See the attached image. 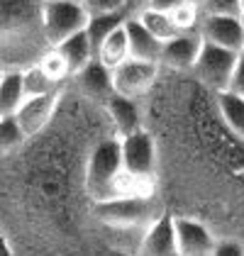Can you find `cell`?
Instances as JSON below:
<instances>
[{
	"instance_id": "obj_21",
	"label": "cell",
	"mask_w": 244,
	"mask_h": 256,
	"mask_svg": "<svg viewBox=\"0 0 244 256\" xmlns=\"http://www.w3.org/2000/svg\"><path fill=\"white\" fill-rule=\"evenodd\" d=\"M134 18H140V22H142L144 27L162 42H168L171 37H176L181 32L178 24L171 18V12H162V10H154V8H144L142 12H137Z\"/></svg>"
},
{
	"instance_id": "obj_30",
	"label": "cell",
	"mask_w": 244,
	"mask_h": 256,
	"mask_svg": "<svg viewBox=\"0 0 244 256\" xmlns=\"http://www.w3.org/2000/svg\"><path fill=\"white\" fill-rule=\"evenodd\" d=\"M144 8H149V0H127L124 2V12L127 15H137V12H142Z\"/></svg>"
},
{
	"instance_id": "obj_32",
	"label": "cell",
	"mask_w": 244,
	"mask_h": 256,
	"mask_svg": "<svg viewBox=\"0 0 244 256\" xmlns=\"http://www.w3.org/2000/svg\"><path fill=\"white\" fill-rule=\"evenodd\" d=\"M46 2H61V0H42V5H46ZM81 2V0H78Z\"/></svg>"
},
{
	"instance_id": "obj_13",
	"label": "cell",
	"mask_w": 244,
	"mask_h": 256,
	"mask_svg": "<svg viewBox=\"0 0 244 256\" xmlns=\"http://www.w3.org/2000/svg\"><path fill=\"white\" fill-rule=\"evenodd\" d=\"M68 83L74 86V90L81 93L83 98L100 102V105L115 93V88H112V68H108L100 59H93L86 68L74 74L68 78Z\"/></svg>"
},
{
	"instance_id": "obj_33",
	"label": "cell",
	"mask_w": 244,
	"mask_h": 256,
	"mask_svg": "<svg viewBox=\"0 0 244 256\" xmlns=\"http://www.w3.org/2000/svg\"><path fill=\"white\" fill-rule=\"evenodd\" d=\"M240 22H242V27H244V10L240 12Z\"/></svg>"
},
{
	"instance_id": "obj_16",
	"label": "cell",
	"mask_w": 244,
	"mask_h": 256,
	"mask_svg": "<svg viewBox=\"0 0 244 256\" xmlns=\"http://www.w3.org/2000/svg\"><path fill=\"white\" fill-rule=\"evenodd\" d=\"M54 46L59 49V54L66 59L71 76L78 74L81 68H86L90 61L96 59V49H93V44H90V40H88L86 30L76 32V34H71V37H66L64 42L54 44Z\"/></svg>"
},
{
	"instance_id": "obj_5",
	"label": "cell",
	"mask_w": 244,
	"mask_h": 256,
	"mask_svg": "<svg viewBox=\"0 0 244 256\" xmlns=\"http://www.w3.org/2000/svg\"><path fill=\"white\" fill-rule=\"evenodd\" d=\"M240 54L242 52L224 49V46H218V44H210V42L203 40V49H200L198 59L193 64L190 74L200 86H205L212 93L227 90L230 78L234 74V66L240 61Z\"/></svg>"
},
{
	"instance_id": "obj_14",
	"label": "cell",
	"mask_w": 244,
	"mask_h": 256,
	"mask_svg": "<svg viewBox=\"0 0 244 256\" xmlns=\"http://www.w3.org/2000/svg\"><path fill=\"white\" fill-rule=\"evenodd\" d=\"M108 120H110V127L118 137L124 134H132L137 130L144 127V110H142V100L137 98H127L120 93H112L110 98L102 102Z\"/></svg>"
},
{
	"instance_id": "obj_27",
	"label": "cell",
	"mask_w": 244,
	"mask_h": 256,
	"mask_svg": "<svg viewBox=\"0 0 244 256\" xmlns=\"http://www.w3.org/2000/svg\"><path fill=\"white\" fill-rule=\"evenodd\" d=\"M203 12H224V15H240V0H200Z\"/></svg>"
},
{
	"instance_id": "obj_12",
	"label": "cell",
	"mask_w": 244,
	"mask_h": 256,
	"mask_svg": "<svg viewBox=\"0 0 244 256\" xmlns=\"http://www.w3.org/2000/svg\"><path fill=\"white\" fill-rule=\"evenodd\" d=\"M137 252L144 256H178L176 222H174V212L171 210H164L162 215L144 230Z\"/></svg>"
},
{
	"instance_id": "obj_23",
	"label": "cell",
	"mask_w": 244,
	"mask_h": 256,
	"mask_svg": "<svg viewBox=\"0 0 244 256\" xmlns=\"http://www.w3.org/2000/svg\"><path fill=\"white\" fill-rule=\"evenodd\" d=\"M24 142H27V137L22 132L18 118L15 115H0V156L20 149Z\"/></svg>"
},
{
	"instance_id": "obj_8",
	"label": "cell",
	"mask_w": 244,
	"mask_h": 256,
	"mask_svg": "<svg viewBox=\"0 0 244 256\" xmlns=\"http://www.w3.org/2000/svg\"><path fill=\"white\" fill-rule=\"evenodd\" d=\"M64 86L52 90V93H44V96H32V98H24L22 105L18 108L15 118L20 122L24 137H34L40 134L42 130H46L52 124V120L56 118L61 108V100H64Z\"/></svg>"
},
{
	"instance_id": "obj_26",
	"label": "cell",
	"mask_w": 244,
	"mask_h": 256,
	"mask_svg": "<svg viewBox=\"0 0 244 256\" xmlns=\"http://www.w3.org/2000/svg\"><path fill=\"white\" fill-rule=\"evenodd\" d=\"M215 256H244V242L237 236H218Z\"/></svg>"
},
{
	"instance_id": "obj_34",
	"label": "cell",
	"mask_w": 244,
	"mask_h": 256,
	"mask_svg": "<svg viewBox=\"0 0 244 256\" xmlns=\"http://www.w3.org/2000/svg\"><path fill=\"white\" fill-rule=\"evenodd\" d=\"M244 10V0H240V12H242Z\"/></svg>"
},
{
	"instance_id": "obj_29",
	"label": "cell",
	"mask_w": 244,
	"mask_h": 256,
	"mask_svg": "<svg viewBox=\"0 0 244 256\" xmlns=\"http://www.w3.org/2000/svg\"><path fill=\"white\" fill-rule=\"evenodd\" d=\"M183 2H188V0H149V8L162 10V12H171V10L181 8Z\"/></svg>"
},
{
	"instance_id": "obj_15",
	"label": "cell",
	"mask_w": 244,
	"mask_h": 256,
	"mask_svg": "<svg viewBox=\"0 0 244 256\" xmlns=\"http://www.w3.org/2000/svg\"><path fill=\"white\" fill-rule=\"evenodd\" d=\"M124 32H127V44H130V56H132V59L156 61V64H159L164 42L156 40L142 22H140V18L127 15V20H124Z\"/></svg>"
},
{
	"instance_id": "obj_31",
	"label": "cell",
	"mask_w": 244,
	"mask_h": 256,
	"mask_svg": "<svg viewBox=\"0 0 244 256\" xmlns=\"http://www.w3.org/2000/svg\"><path fill=\"white\" fill-rule=\"evenodd\" d=\"M12 254H15L12 242H10V236L5 234V230L0 227V256H12Z\"/></svg>"
},
{
	"instance_id": "obj_24",
	"label": "cell",
	"mask_w": 244,
	"mask_h": 256,
	"mask_svg": "<svg viewBox=\"0 0 244 256\" xmlns=\"http://www.w3.org/2000/svg\"><path fill=\"white\" fill-rule=\"evenodd\" d=\"M37 64L44 68V74L54 80V83H59V86L68 83V78H71L68 64H66V59L59 54V49H56V46H49V49H46V52L40 56V61H37Z\"/></svg>"
},
{
	"instance_id": "obj_9",
	"label": "cell",
	"mask_w": 244,
	"mask_h": 256,
	"mask_svg": "<svg viewBox=\"0 0 244 256\" xmlns=\"http://www.w3.org/2000/svg\"><path fill=\"white\" fill-rule=\"evenodd\" d=\"M178 256H215L218 234L210 224L193 215H174Z\"/></svg>"
},
{
	"instance_id": "obj_18",
	"label": "cell",
	"mask_w": 244,
	"mask_h": 256,
	"mask_svg": "<svg viewBox=\"0 0 244 256\" xmlns=\"http://www.w3.org/2000/svg\"><path fill=\"white\" fill-rule=\"evenodd\" d=\"M96 59H100L108 68H115L120 66L122 61L130 59V44H127V32H124V22L122 27H118L110 37H105L98 52H96Z\"/></svg>"
},
{
	"instance_id": "obj_17",
	"label": "cell",
	"mask_w": 244,
	"mask_h": 256,
	"mask_svg": "<svg viewBox=\"0 0 244 256\" xmlns=\"http://www.w3.org/2000/svg\"><path fill=\"white\" fill-rule=\"evenodd\" d=\"M24 86H22V68H2L0 74V115H15L22 105Z\"/></svg>"
},
{
	"instance_id": "obj_2",
	"label": "cell",
	"mask_w": 244,
	"mask_h": 256,
	"mask_svg": "<svg viewBox=\"0 0 244 256\" xmlns=\"http://www.w3.org/2000/svg\"><path fill=\"white\" fill-rule=\"evenodd\" d=\"M166 210L159 196H120L93 202V220L112 234H144V230Z\"/></svg>"
},
{
	"instance_id": "obj_20",
	"label": "cell",
	"mask_w": 244,
	"mask_h": 256,
	"mask_svg": "<svg viewBox=\"0 0 244 256\" xmlns=\"http://www.w3.org/2000/svg\"><path fill=\"white\" fill-rule=\"evenodd\" d=\"M127 20V12H105V15H90L88 24H86V34L93 44V49L98 52L105 37H110L118 27H122V22Z\"/></svg>"
},
{
	"instance_id": "obj_19",
	"label": "cell",
	"mask_w": 244,
	"mask_h": 256,
	"mask_svg": "<svg viewBox=\"0 0 244 256\" xmlns=\"http://www.w3.org/2000/svg\"><path fill=\"white\" fill-rule=\"evenodd\" d=\"M215 98H218V110H220V118L224 120V124L240 139H244V98L230 93V90L215 93Z\"/></svg>"
},
{
	"instance_id": "obj_3",
	"label": "cell",
	"mask_w": 244,
	"mask_h": 256,
	"mask_svg": "<svg viewBox=\"0 0 244 256\" xmlns=\"http://www.w3.org/2000/svg\"><path fill=\"white\" fill-rule=\"evenodd\" d=\"M124 171L120 152V137L105 134L100 137L86 158V190L93 202H102L115 198L118 178Z\"/></svg>"
},
{
	"instance_id": "obj_10",
	"label": "cell",
	"mask_w": 244,
	"mask_h": 256,
	"mask_svg": "<svg viewBox=\"0 0 244 256\" xmlns=\"http://www.w3.org/2000/svg\"><path fill=\"white\" fill-rule=\"evenodd\" d=\"M198 32L205 42L218 44L224 49L242 52L244 46V27L240 15H224V12H203L198 22Z\"/></svg>"
},
{
	"instance_id": "obj_35",
	"label": "cell",
	"mask_w": 244,
	"mask_h": 256,
	"mask_svg": "<svg viewBox=\"0 0 244 256\" xmlns=\"http://www.w3.org/2000/svg\"><path fill=\"white\" fill-rule=\"evenodd\" d=\"M242 54H244V46H242Z\"/></svg>"
},
{
	"instance_id": "obj_28",
	"label": "cell",
	"mask_w": 244,
	"mask_h": 256,
	"mask_svg": "<svg viewBox=\"0 0 244 256\" xmlns=\"http://www.w3.org/2000/svg\"><path fill=\"white\" fill-rule=\"evenodd\" d=\"M227 90L234 93V96H240V98H244V54H240V61H237V66H234V74H232V78H230Z\"/></svg>"
},
{
	"instance_id": "obj_25",
	"label": "cell",
	"mask_w": 244,
	"mask_h": 256,
	"mask_svg": "<svg viewBox=\"0 0 244 256\" xmlns=\"http://www.w3.org/2000/svg\"><path fill=\"white\" fill-rule=\"evenodd\" d=\"M88 15H105V12H124L127 0H81Z\"/></svg>"
},
{
	"instance_id": "obj_7",
	"label": "cell",
	"mask_w": 244,
	"mask_h": 256,
	"mask_svg": "<svg viewBox=\"0 0 244 256\" xmlns=\"http://www.w3.org/2000/svg\"><path fill=\"white\" fill-rule=\"evenodd\" d=\"M159 76H162V64L130 56L120 66L112 68V88L120 96L144 100L149 98V93L159 83Z\"/></svg>"
},
{
	"instance_id": "obj_11",
	"label": "cell",
	"mask_w": 244,
	"mask_h": 256,
	"mask_svg": "<svg viewBox=\"0 0 244 256\" xmlns=\"http://www.w3.org/2000/svg\"><path fill=\"white\" fill-rule=\"evenodd\" d=\"M203 49V37L198 30H188V32H178L176 37H171L168 42H164L162 46V64L164 71H178L186 74L193 68V64L198 59Z\"/></svg>"
},
{
	"instance_id": "obj_4",
	"label": "cell",
	"mask_w": 244,
	"mask_h": 256,
	"mask_svg": "<svg viewBox=\"0 0 244 256\" xmlns=\"http://www.w3.org/2000/svg\"><path fill=\"white\" fill-rule=\"evenodd\" d=\"M122 166L127 174L142 178V180H154L159 183V144L152 130H137L132 134L120 137Z\"/></svg>"
},
{
	"instance_id": "obj_6",
	"label": "cell",
	"mask_w": 244,
	"mask_h": 256,
	"mask_svg": "<svg viewBox=\"0 0 244 256\" xmlns=\"http://www.w3.org/2000/svg\"><path fill=\"white\" fill-rule=\"evenodd\" d=\"M88 18H90L88 10L78 0H61V2L42 5V27H44V37L49 42V46L86 30Z\"/></svg>"
},
{
	"instance_id": "obj_1",
	"label": "cell",
	"mask_w": 244,
	"mask_h": 256,
	"mask_svg": "<svg viewBox=\"0 0 244 256\" xmlns=\"http://www.w3.org/2000/svg\"><path fill=\"white\" fill-rule=\"evenodd\" d=\"M49 49L42 0H0V68H24Z\"/></svg>"
},
{
	"instance_id": "obj_22",
	"label": "cell",
	"mask_w": 244,
	"mask_h": 256,
	"mask_svg": "<svg viewBox=\"0 0 244 256\" xmlns=\"http://www.w3.org/2000/svg\"><path fill=\"white\" fill-rule=\"evenodd\" d=\"M22 86H24V96H27V98L44 96V93H52V90L61 88L59 83H54V80L44 74V68H42L40 64H30V66L22 68ZM64 86H66V83H64Z\"/></svg>"
},
{
	"instance_id": "obj_36",
	"label": "cell",
	"mask_w": 244,
	"mask_h": 256,
	"mask_svg": "<svg viewBox=\"0 0 244 256\" xmlns=\"http://www.w3.org/2000/svg\"><path fill=\"white\" fill-rule=\"evenodd\" d=\"M0 74H2V68H0Z\"/></svg>"
}]
</instances>
